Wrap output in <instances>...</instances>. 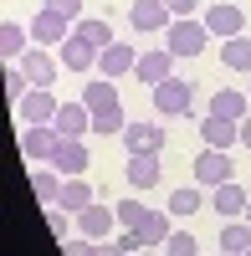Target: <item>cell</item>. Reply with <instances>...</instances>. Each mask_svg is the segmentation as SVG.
I'll return each mask as SVG.
<instances>
[{
  "instance_id": "40",
  "label": "cell",
  "mask_w": 251,
  "mask_h": 256,
  "mask_svg": "<svg viewBox=\"0 0 251 256\" xmlns=\"http://www.w3.org/2000/svg\"><path fill=\"white\" fill-rule=\"evenodd\" d=\"M241 220H246V226H251V205H246V216H241Z\"/></svg>"
},
{
  "instance_id": "28",
  "label": "cell",
  "mask_w": 251,
  "mask_h": 256,
  "mask_svg": "<svg viewBox=\"0 0 251 256\" xmlns=\"http://www.w3.org/2000/svg\"><path fill=\"white\" fill-rule=\"evenodd\" d=\"M72 31H77V36H88L98 52H102V46H113V26H108L102 16H82V20H72Z\"/></svg>"
},
{
  "instance_id": "30",
  "label": "cell",
  "mask_w": 251,
  "mask_h": 256,
  "mask_svg": "<svg viewBox=\"0 0 251 256\" xmlns=\"http://www.w3.org/2000/svg\"><path fill=\"white\" fill-rule=\"evenodd\" d=\"M46 230H52V241H67V236H77V216L62 205H46Z\"/></svg>"
},
{
  "instance_id": "1",
  "label": "cell",
  "mask_w": 251,
  "mask_h": 256,
  "mask_svg": "<svg viewBox=\"0 0 251 256\" xmlns=\"http://www.w3.org/2000/svg\"><path fill=\"white\" fill-rule=\"evenodd\" d=\"M205 41H210L205 20H190V16H180L174 26L164 31V52H170V56H200V52H205Z\"/></svg>"
},
{
  "instance_id": "26",
  "label": "cell",
  "mask_w": 251,
  "mask_h": 256,
  "mask_svg": "<svg viewBox=\"0 0 251 256\" xmlns=\"http://www.w3.org/2000/svg\"><path fill=\"white\" fill-rule=\"evenodd\" d=\"M220 62L231 72H251V36H231V41H220Z\"/></svg>"
},
{
  "instance_id": "41",
  "label": "cell",
  "mask_w": 251,
  "mask_h": 256,
  "mask_svg": "<svg viewBox=\"0 0 251 256\" xmlns=\"http://www.w3.org/2000/svg\"><path fill=\"white\" fill-rule=\"evenodd\" d=\"M220 256H236V251H220Z\"/></svg>"
},
{
  "instance_id": "35",
  "label": "cell",
  "mask_w": 251,
  "mask_h": 256,
  "mask_svg": "<svg viewBox=\"0 0 251 256\" xmlns=\"http://www.w3.org/2000/svg\"><path fill=\"white\" fill-rule=\"evenodd\" d=\"M46 6L56 16H67V20H82V0H46Z\"/></svg>"
},
{
  "instance_id": "16",
  "label": "cell",
  "mask_w": 251,
  "mask_h": 256,
  "mask_svg": "<svg viewBox=\"0 0 251 256\" xmlns=\"http://www.w3.org/2000/svg\"><path fill=\"white\" fill-rule=\"evenodd\" d=\"M134 77H138V82H149V88H159V82H170V77H174V56L164 52V46H159V52H138Z\"/></svg>"
},
{
  "instance_id": "32",
  "label": "cell",
  "mask_w": 251,
  "mask_h": 256,
  "mask_svg": "<svg viewBox=\"0 0 251 256\" xmlns=\"http://www.w3.org/2000/svg\"><path fill=\"white\" fill-rule=\"evenodd\" d=\"M164 256H200V241L190 236V230H174V236L164 241Z\"/></svg>"
},
{
  "instance_id": "39",
  "label": "cell",
  "mask_w": 251,
  "mask_h": 256,
  "mask_svg": "<svg viewBox=\"0 0 251 256\" xmlns=\"http://www.w3.org/2000/svg\"><path fill=\"white\" fill-rule=\"evenodd\" d=\"M138 256H164V246H159V251H138Z\"/></svg>"
},
{
  "instance_id": "10",
  "label": "cell",
  "mask_w": 251,
  "mask_h": 256,
  "mask_svg": "<svg viewBox=\"0 0 251 256\" xmlns=\"http://www.w3.org/2000/svg\"><path fill=\"white\" fill-rule=\"evenodd\" d=\"M67 36H72V20L56 16L52 6H41V16L31 20V41H36V46H62Z\"/></svg>"
},
{
  "instance_id": "23",
  "label": "cell",
  "mask_w": 251,
  "mask_h": 256,
  "mask_svg": "<svg viewBox=\"0 0 251 256\" xmlns=\"http://www.w3.org/2000/svg\"><path fill=\"white\" fill-rule=\"evenodd\" d=\"M62 184H67V174H56V169H31V195L41 205H56L62 200Z\"/></svg>"
},
{
  "instance_id": "27",
  "label": "cell",
  "mask_w": 251,
  "mask_h": 256,
  "mask_svg": "<svg viewBox=\"0 0 251 256\" xmlns=\"http://www.w3.org/2000/svg\"><path fill=\"white\" fill-rule=\"evenodd\" d=\"M123 128H128L123 102H118V108H98V113H92V134H98V138H123Z\"/></svg>"
},
{
  "instance_id": "29",
  "label": "cell",
  "mask_w": 251,
  "mask_h": 256,
  "mask_svg": "<svg viewBox=\"0 0 251 256\" xmlns=\"http://www.w3.org/2000/svg\"><path fill=\"white\" fill-rule=\"evenodd\" d=\"M195 210H205V195H200V184H184L170 195V216H195Z\"/></svg>"
},
{
  "instance_id": "24",
  "label": "cell",
  "mask_w": 251,
  "mask_h": 256,
  "mask_svg": "<svg viewBox=\"0 0 251 256\" xmlns=\"http://www.w3.org/2000/svg\"><path fill=\"white\" fill-rule=\"evenodd\" d=\"M210 113H220V118H236V123H241V118L251 113V98H246V92H236V88H220V92L210 98Z\"/></svg>"
},
{
  "instance_id": "11",
  "label": "cell",
  "mask_w": 251,
  "mask_h": 256,
  "mask_svg": "<svg viewBox=\"0 0 251 256\" xmlns=\"http://www.w3.org/2000/svg\"><path fill=\"white\" fill-rule=\"evenodd\" d=\"M200 144H205V148H226V154H231V144H241V123H236V118H220V113H205Z\"/></svg>"
},
{
  "instance_id": "7",
  "label": "cell",
  "mask_w": 251,
  "mask_h": 256,
  "mask_svg": "<svg viewBox=\"0 0 251 256\" xmlns=\"http://www.w3.org/2000/svg\"><path fill=\"white\" fill-rule=\"evenodd\" d=\"M113 230H118V210L113 205H88L77 216V236H88V241H113Z\"/></svg>"
},
{
  "instance_id": "3",
  "label": "cell",
  "mask_w": 251,
  "mask_h": 256,
  "mask_svg": "<svg viewBox=\"0 0 251 256\" xmlns=\"http://www.w3.org/2000/svg\"><path fill=\"white\" fill-rule=\"evenodd\" d=\"M56 144H62V134L52 123H26L20 128V159H31V164H52Z\"/></svg>"
},
{
  "instance_id": "34",
  "label": "cell",
  "mask_w": 251,
  "mask_h": 256,
  "mask_svg": "<svg viewBox=\"0 0 251 256\" xmlns=\"http://www.w3.org/2000/svg\"><path fill=\"white\" fill-rule=\"evenodd\" d=\"M62 251H67V256H98V241H88V236H67V241H62Z\"/></svg>"
},
{
  "instance_id": "43",
  "label": "cell",
  "mask_w": 251,
  "mask_h": 256,
  "mask_svg": "<svg viewBox=\"0 0 251 256\" xmlns=\"http://www.w3.org/2000/svg\"><path fill=\"white\" fill-rule=\"evenodd\" d=\"M246 256H251V246H246Z\"/></svg>"
},
{
  "instance_id": "15",
  "label": "cell",
  "mask_w": 251,
  "mask_h": 256,
  "mask_svg": "<svg viewBox=\"0 0 251 256\" xmlns=\"http://www.w3.org/2000/svg\"><path fill=\"white\" fill-rule=\"evenodd\" d=\"M134 67H138V52L128 46V41H113V46H102V56H98V72H102V77H113V82H118V77H128Z\"/></svg>"
},
{
  "instance_id": "6",
  "label": "cell",
  "mask_w": 251,
  "mask_h": 256,
  "mask_svg": "<svg viewBox=\"0 0 251 256\" xmlns=\"http://www.w3.org/2000/svg\"><path fill=\"white\" fill-rule=\"evenodd\" d=\"M164 144H170L164 123H128L123 128V148L128 154H164Z\"/></svg>"
},
{
  "instance_id": "21",
  "label": "cell",
  "mask_w": 251,
  "mask_h": 256,
  "mask_svg": "<svg viewBox=\"0 0 251 256\" xmlns=\"http://www.w3.org/2000/svg\"><path fill=\"white\" fill-rule=\"evenodd\" d=\"M31 46H36V41H31V26H16V20L0 26V56H6V62H20Z\"/></svg>"
},
{
  "instance_id": "22",
  "label": "cell",
  "mask_w": 251,
  "mask_h": 256,
  "mask_svg": "<svg viewBox=\"0 0 251 256\" xmlns=\"http://www.w3.org/2000/svg\"><path fill=\"white\" fill-rule=\"evenodd\" d=\"M82 102H88L92 113H98V108H118V82L98 72V77L88 82V88H82Z\"/></svg>"
},
{
  "instance_id": "12",
  "label": "cell",
  "mask_w": 251,
  "mask_h": 256,
  "mask_svg": "<svg viewBox=\"0 0 251 256\" xmlns=\"http://www.w3.org/2000/svg\"><path fill=\"white\" fill-rule=\"evenodd\" d=\"M56 108H62V102H56L52 88H31L26 98L16 102V113L26 118V123H56Z\"/></svg>"
},
{
  "instance_id": "13",
  "label": "cell",
  "mask_w": 251,
  "mask_h": 256,
  "mask_svg": "<svg viewBox=\"0 0 251 256\" xmlns=\"http://www.w3.org/2000/svg\"><path fill=\"white\" fill-rule=\"evenodd\" d=\"M52 128H56L62 138H82V134H92V108H88L82 98H77V102H62Z\"/></svg>"
},
{
  "instance_id": "38",
  "label": "cell",
  "mask_w": 251,
  "mask_h": 256,
  "mask_svg": "<svg viewBox=\"0 0 251 256\" xmlns=\"http://www.w3.org/2000/svg\"><path fill=\"white\" fill-rule=\"evenodd\" d=\"M241 144H246V148H251V113H246V118H241Z\"/></svg>"
},
{
  "instance_id": "17",
  "label": "cell",
  "mask_w": 251,
  "mask_h": 256,
  "mask_svg": "<svg viewBox=\"0 0 251 256\" xmlns=\"http://www.w3.org/2000/svg\"><path fill=\"white\" fill-rule=\"evenodd\" d=\"M170 220H174L170 210H144V220L134 226V230H138V241H144V251H154V246H164V241L174 236V226H170Z\"/></svg>"
},
{
  "instance_id": "18",
  "label": "cell",
  "mask_w": 251,
  "mask_h": 256,
  "mask_svg": "<svg viewBox=\"0 0 251 256\" xmlns=\"http://www.w3.org/2000/svg\"><path fill=\"white\" fill-rule=\"evenodd\" d=\"M88 164H92V159H88V148H82V138H62L56 154H52V169H56V174H67V180H72V174H88Z\"/></svg>"
},
{
  "instance_id": "9",
  "label": "cell",
  "mask_w": 251,
  "mask_h": 256,
  "mask_svg": "<svg viewBox=\"0 0 251 256\" xmlns=\"http://www.w3.org/2000/svg\"><path fill=\"white\" fill-rule=\"evenodd\" d=\"M20 72L31 77V88H52L56 72H62V56H52V46H31L20 56Z\"/></svg>"
},
{
  "instance_id": "4",
  "label": "cell",
  "mask_w": 251,
  "mask_h": 256,
  "mask_svg": "<svg viewBox=\"0 0 251 256\" xmlns=\"http://www.w3.org/2000/svg\"><path fill=\"white\" fill-rule=\"evenodd\" d=\"M231 174H236V164H231L226 148H200V154H195V184L200 190H216V184H226Z\"/></svg>"
},
{
  "instance_id": "14",
  "label": "cell",
  "mask_w": 251,
  "mask_h": 256,
  "mask_svg": "<svg viewBox=\"0 0 251 256\" xmlns=\"http://www.w3.org/2000/svg\"><path fill=\"white\" fill-rule=\"evenodd\" d=\"M56 56H62V67H67V72H92V62H98L102 52L92 46L88 36H77V31H72V36L56 46Z\"/></svg>"
},
{
  "instance_id": "25",
  "label": "cell",
  "mask_w": 251,
  "mask_h": 256,
  "mask_svg": "<svg viewBox=\"0 0 251 256\" xmlns=\"http://www.w3.org/2000/svg\"><path fill=\"white\" fill-rule=\"evenodd\" d=\"M56 205H62V210H72V216H82V210L92 205V184L82 180V174H72L67 184H62V200H56Z\"/></svg>"
},
{
  "instance_id": "8",
  "label": "cell",
  "mask_w": 251,
  "mask_h": 256,
  "mask_svg": "<svg viewBox=\"0 0 251 256\" xmlns=\"http://www.w3.org/2000/svg\"><path fill=\"white\" fill-rule=\"evenodd\" d=\"M128 20H134V31H170L174 26V10L164 6V0H134L128 6Z\"/></svg>"
},
{
  "instance_id": "42",
  "label": "cell",
  "mask_w": 251,
  "mask_h": 256,
  "mask_svg": "<svg viewBox=\"0 0 251 256\" xmlns=\"http://www.w3.org/2000/svg\"><path fill=\"white\" fill-rule=\"evenodd\" d=\"M246 98H251V88H246Z\"/></svg>"
},
{
  "instance_id": "19",
  "label": "cell",
  "mask_w": 251,
  "mask_h": 256,
  "mask_svg": "<svg viewBox=\"0 0 251 256\" xmlns=\"http://www.w3.org/2000/svg\"><path fill=\"white\" fill-rule=\"evenodd\" d=\"M210 195H216V216H226V220H241V216H246V205H251V195H246V190H241L236 180L216 184Z\"/></svg>"
},
{
  "instance_id": "36",
  "label": "cell",
  "mask_w": 251,
  "mask_h": 256,
  "mask_svg": "<svg viewBox=\"0 0 251 256\" xmlns=\"http://www.w3.org/2000/svg\"><path fill=\"white\" fill-rule=\"evenodd\" d=\"M98 256H134V251H128V246H123V241L113 236V241H98Z\"/></svg>"
},
{
  "instance_id": "37",
  "label": "cell",
  "mask_w": 251,
  "mask_h": 256,
  "mask_svg": "<svg viewBox=\"0 0 251 256\" xmlns=\"http://www.w3.org/2000/svg\"><path fill=\"white\" fill-rule=\"evenodd\" d=\"M164 6H170V10H174V20H180V16H195L200 0H164Z\"/></svg>"
},
{
  "instance_id": "33",
  "label": "cell",
  "mask_w": 251,
  "mask_h": 256,
  "mask_svg": "<svg viewBox=\"0 0 251 256\" xmlns=\"http://www.w3.org/2000/svg\"><path fill=\"white\" fill-rule=\"evenodd\" d=\"M113 210H118V226H138V220H144V210H149V205H138V200H118Z\"/></svg>"
},
{
  "instance_id": "20",
  "label": "cell",
  "mask_w": 251,
  "mask_h": 256,
  "mask_svg": "<svg viewBox=\"0 0 251 256\" xmlns=\"http://www.w3.org/2000/svg\"><path fill=\"white\" fill-rule=\"evenodd\" d=\"M123 174H128V184L134 190H154L159 184V154H128V169H123Z\"/></svg>"
},
{
  "instance_id": "5",
  "label": "cell",
  "mask_w": 251,
  "mask_h": 256,
  "mask_svg": "<svg viewBox=\"0 0 251 256\" xmlns=\"http://www.w3.org/2000/svg\"><path fill=\"white\" fill-rule=\"evenodd\" d=\"M200 20H205V31H210V36H220V41H231V36H246V10H241V6H231V0L210 6Z\"/></svg>"
},
{
  "instance_id": "31",
  "label": "cell",
  "mask_w": 251,
  "mask_h": 256,
  "mask_svg": "<svg viewBox=\"0 0 251 256\" xmlns=\"http://www.w3.org/2000/svg\"><path fill=\"white\" fill-rule=\"evenodd\" d=\"M246 246H251V226H246V220H226V230H220V251L246 256Z\"/></svg>"
},
{
  "instance_id": "2",
  "label": "cell",
  "mask_w": 251,
  "mask_h": 256,
  "mask_svg": "<svg viewBox=\"0 0 251 256\" xmlns=\"http://www.w3.org/2000/svg\"><path fill=\"white\" fill-rule=\"evenodd\" d=\"M190 108H195V88L184 77H170V82L154 88V113L159 118H190Z\"/></svg>"
}]
</instances>
